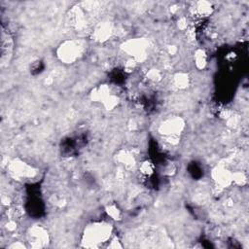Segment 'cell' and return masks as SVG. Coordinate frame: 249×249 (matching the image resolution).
Listing matches in <instances>:
<instances>
[{
  "instance_id": "1",
  "label": "cell",
  "mask_w": 249,
  "mask_h": 249,
  "mask_svg": "<svg viewBox=\"0 0 249 249\" xmlns=\"http://www.w3.org/2000/svg\"><path fill=\"white\" fill-rule=\"evenodd\" d=\"M110 234V228L105 224H94L88 228L85 233V238L88 242H101L108 238Z\"/></svg>"
},
{
  "instance_id": "2",
  "label": "cell",
  "mask_w": 249,
  "mask_h": 249,
  "mask_svg": "<svg viewBox=\"0 0 249 249\" xmlns=\"http://www.w3.org/2000/svg\"><path fill=\"white\" fill-rule=\"evenodd\" d=\"M13 50V41L8 32L2 28L1 34V65L4 67L8 64Z\"/></svg>"
},
{
  "instance_id": "3",
  "label": "cell",
  "mask_w": 249,
  "mask_h": 249,
  "mask_svg": "<svg viewBox=\"0 0 249 249\" xmlns=\"http://www.w3.org/2000/svg\"><path fill=\"white\" fill-rule=\"evenodd\" d=\"M79 53L80 46L75 42H71L63 47V49H61V58L63 57V59L66 61L74 60L77 55H79Z\"/></svg>"
},
{
  "instance_id": "4",
  "label": "cell",
  "mask_w": 249,
  "mask_h": 249,
  "mask_svg": "<svg viewBox=\"0 0 249 249\" xmlns=\"http://www.w3.org/2000/svg\"><path fill=\"white\" fill-rule=\"evenodd\" d=\"M182 124H179V123L177 121H172V122H168L166 124L162 125V133L166 134V135H175L177 133L178 130L181 129Z\"/></svg>"
}]
</instances>
